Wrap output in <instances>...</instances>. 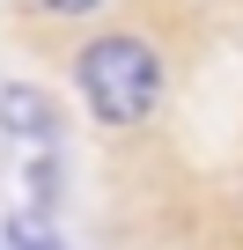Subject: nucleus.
<instances>
[{"mask_svg":"<svg viewBox=\"0 0 243 250\" xmlns=\"http://www.w3.org/2000/svg\"><path fill=\"white\" fill-rule=\"evenodd\" d=\"M0 250H8V243H0Z\"/></svg>","mask_w":243,"mask_h":250,"instance_id":"39448f33","label":"nucleus"},{"mask_svg":"<svg viewBox=\"0 0 243 250\" xmlns=\"http://www.w3.org/2000/svg\"><path fill=\"white\" fill-rule=\"evenodd\" d=\"M0 133H8V140H30V147H52V140H59L52 96L30 88V81H0Z\"/></svg>","mask_w":243,"mask_h":250,"instance_id":"f03ea898","label":"nucleus"},{"mask_svg":"<svg viewBox=\"0 0 243 250\" xmlns=\"http://www.w3.org/2000/svg\"><path fill=\"white\" fill-rule=\"evenodd\" d=\"M37 8H44V15H66V22H88L103 0H37Z\"/></svg>","mask_w":243,"mask_h":250,"instance_id":"20e7f679","label":"nucleus"},{"mask_svg":"<svg viewBox=\"0 0 243 250\" xmlns=\"http://www.w3.org/2000/svg\"><path fill=\"white\" fill-rule=\"evenodd\" d=\"M0 243H8V250H66V243H59V235L44 228V213H15Z\"/></svg>","mask_w":243,"mask_h":250,"instance_id":"7ed1b4c3","label":"nucleus"},{"mask_svg":"<svg viewBox=\"0 0 243 250\" xmlns=\"http://www.w3.org/2000/svg\"><path fill=\"white\" fill-rule=\"evenodd\" d=\"M74 88L96 125H148L162 110V52L133 30H103L74 52Z\"/></svg>","mask_w":243,"mask_h":250,"instance_id":"f257e3e1","label":"nucleus"}]
</instances>
